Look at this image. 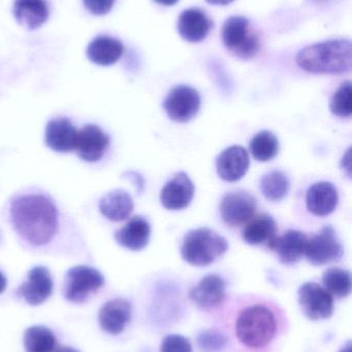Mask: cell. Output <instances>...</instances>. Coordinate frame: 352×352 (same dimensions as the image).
Wrapping results in <instances>:
<instances>
[{"instance_id":"cell-13","label":"cell","mask_w":352,"mask_h":352,"mask_svg":"<svg viewBox=\"0 0 352 352\" xmlns=\"http://www.w3.org/2000/svg\"><path fill=\"white\" fill-rule=\"evenodd\" d=\"M53 293V279L48 268L37 266L28 273V278L25 281L18 294L24 298L27 303L32 306L39 305L47 301Z\"/></svg>"},{"instance_id":"cell-11","label":"cell","mask_w":352,"mask_h":352,"mask_svg":"<svg viewBox=\"0 0 352 352\" xmlns=\"http://www.w3.org/2000/svg\"><path fill=\"white\" fill-rule=\"evenodd\" d=\"M109 144V136L97 125L89 124L78 131L76 151L85 162L94 163L101 160Z\"/></svg>"},{"instance_id":"cell-12","label":"cell","mask_w":352,"mask_h":352,"mask_svg":"<svg viewBox=\"0 0 352 352\" xmlns=\"http://www.w3.org/2000/svg\"><path fill=\"white\" fill-rule=\"evenodd\" d=\"M194 196V182L186 173H179L163 186L161 202L167 210H182L191 203Z\"/></svg>"},{"instance_id":"cell-28","label":"cell","mask_w":352,"mask_h":352,"mask_svg":"<svg viewBox=\"0 0 352 352\" xmlns=\"http://www.w3.org/2000/svg\"><path fill=\"white\" fill-rule=\"evenodd\" d=\"M24 346L27 352H53L55 335L45 327H30L25 331Z\"/></svg>"},{"instance_id":"cell-35","label":"cell","mask_w":352,"mask_h":352,"mask_svg":"<svg viewBox=\"0 0 352 352\" xmlns=\"http://www.w3.org/2000/svg\"><path fill=\"white\" fill-rule=\"evenodd\" d=\"M341 165H342L343 170L346 173L347 176L351 177V148H349L346 151V154L343 156Z\"/></svg>"},{"instance_id":"cell-27","label":"cell","mask_w":352,"mask_h":352,"mask_svg":"<svg viewBox=\"0 0 352 352\" xmlns=\"http://www.w3.org/2000/svg\"><path fill=\"white\" fill-rule=\"evenodd\" d=\"M250 153L258 162H268L279 153V142L276 136L268 130L258 132L250 140Z\"/></svg>"},{"instance_id":"cell-16","label":"cell","mask_w":352,"mask_h":352,"mask_svg":"<svg viewBox=\"0 0 352 352\" xmlns=\"http://www.w3.org/2000/svg\"><path fill=\"white\" fill-rule=\"evenodd\" d=\"M78 130L66 118L51 120L45 127V142L54 152L68 153L76 150Z\"/></svg>"},{"instance_id":"cell-23","label":"cell","mask_w":352,"mask_h":352,"mask_svg":"<svg viewBox=\"0 0 352 352\" xmlns=\"http://www.w3.org/2000/svg\"><path fill=\"white\" fill-rule=\"evenodd\" d=\"M134 200L126 190H114L107 192L99 201V210L105 219L122 221L134 210Z\"/></svg>"},{"instance_id":"cell-37","label":"cell","mask_w":352,"mask_h":352,"mask_svg":"<svg viewBox=\"0 0 352 352\" xmlns=\"http://www.w3.org/2000/svg\"><path fill=\"white\" fill-rule=\"evenodd\" d=\"M6 285H8L6 277L4 276L3 273L0 272V294H2L6 291Z\"/></svg>"},{"instance_id":"cell-33","label":"cell","mask_w":352,"mask_h":352,"mask_svg":"<svg viewBox=\"0 0 352 352\" xmlns=\"http://www.w3.org/2000/svg\"><path fill=\"white\" fill-rule=\"evenodd\" d=\"M83 1L91 14L103 16L111 12L115 0H83Z\"/></svg>"},{"instance_id":"cell-36","label":"cell","mask_w":352,"mask_h":352,"mask_svg":"<svg viewBox=\"0 0 352 352\" xmlns=\"http://www.w3.org/2000/svg\"><path fill=\"white\" fill-rule=\"evenodd\" d=\"M208 3L214 4V6H227L235 0H206Z\"/></svg>"},{"instance_id":"cell-38","label":"cell","mask_w":352,"mask_h":352,"mask_svg":"<svg viewBox=\"0 0 352 352\" xmlns=\"http://www.w3.org/2000/svg\"><path fill=\"white\" fill-rule=\"evenodd\" d=\"M155 2H157L158 4H161V6H175L179 0H154Z\"/></svg>"},{"instance_id":"cell-5","label":"cell","mask_w":352,"mask_h":352,"mask_svg":"<svg viewBox=\"0 0 352 352\" xmlns=\"http://www.w3.org/2000/svg\"><path fill=\"white\" fill-rule=\"evenodd\" d=\"M222 41L229 51L244 60L253 58L260 49L258 34L252 30L249 20L244 16H231L225 21Z\"/></svg>"},{"instance_id":"cell-31","label":"cell","mask_w":352,"mask_h":352,"mask_svg":"<svg viewBox=\"0 0 352 352\" xmlns=\"http://www.w3.org/2000/svg\"><path fill=\"white\" fill-rule=\"evenodd\" d=\"M198 345L202 352H221L227 347V338L218 331H203L198 335Z\"/></svg>"},{"instance_id":"cell-15","label":"cell","mask_w":352,"mask_h":352,"mask_svg":"<svg viewBox=\"0 0 352 352\" xmlns=\"http://www.w3.org/2000/svg\"><path fill=\"white\" fill-rule=\"evenodd\" d=\"M308 240L309 238L303 232L289 230L282 236H276L268 246L276 252L281 263L293 265L303 258Z\"/></svg>"},{"instance_id":"cell-25","label":"cell","mask_w":352,"mask_h":352,"mask_svg":"<svg viewBox=\"0 0 352 352\" xmlns=\"http://www.w3.org/2000/svg\"><path fill=\"white\" fill-rule=\"evenodd\" d=\"M277 234V223L271 215L262 213L250 219L243 230L244 241L250 245L270 243Z\"/></svg>"},{"instance_id":"cell-26","label":"cell","mask_w":352,"mask_h":352,"mask_svg":"<svg viewBox=\"0 0 352 352\" xmlns=\"http://www.w3.org/2000/svg\"><path fill=\"white\" fill-rule=\"evenodd\" d=\"M291 182L289 176L282 171L275 170L267 173L260 179V190L265 198L273 202H278L289 195Z\"/></svg>"},{"instance_id":"cell-29","label":"cell","mask_w":352,"mask_h":352,"mask_svg":"<svg viewBox=\"0 0 352 352\" xmlns=\"http://www.w3.org/2000/svg\"><path fill=\"white\" fill-rule=\"evenodd\" d=\"M324 289L337 298H346L351 295L352 281L349 271L341 268L328 269L322 276Z\"/></svg>"},{"instance_id":"cell-3","label":"cell","mask_w":352,"mask_h":352,"mask_svg":"<svg viewBox=\"0 0 352 352\" xmlns=\"http://www.w3.org/2000/svg\"><path fill=\"white\" fill-rule=\"evenodd\" d=\"M277 331V320L267 306L253 305L244 309L236 322V334L244 346L262 349L272 342Z\"/></svg>"},{"instance_id":"cell-9","label":"cell","mask_w":352,"mask_h":352,"mask_svg":"<svg viewBox=\"0 0 352 352\" xmlns=\"http://www.w3.org/2000/svg\"><path fill=\"white\" fill-rule=\"evenodd\" d=\"M299 304L302 311L311 320H327L334 311L333 296L315 283H306L300 287Z\"/></svg>"},{"instance_id":"cell-19","label":"cell","mask_w":352,"mask_h":352,"mask_svg":"<svg viewBox=\"0 0 352 352\" xmlns=\"http://www.w3.org/2000/svg\"><path fill=\"white\" fill-rule=\"evenodd\" d=\"M212 22L200 8H188L180 14L178 31L189 43H200L208 36Z\"/></svg>"},{"instance_id":"cell-40","label":"cell","mask_w":352,"mask_h":352,"mask_svg":"<svg viewBox=\"0 0 352 352\" xmlns=\"http://www.w3.org/2000/svg\"><path fill=\"white\" fill-rule=\"evenodd\" d=\"M55 352H79L76 351L74 349H72V347H60Z\"/></svg>"},{"instance_id":"cell-1","label":"cell","mask_w":352,"mask_h":352,"mask_svg":"<svg viewBox=\"0 0 352 352\" xmlns=\"http://www.w3.org/2000/svg\"><path fill=\"white\" fill-rule=\"evenodd\" d=\"M10 217L17 233L31 245H45L57 233V208L43 195H23L14 199L10 205Z\"/></svg>"},{"instance_id":"cell-21","label":"cell","mask_w":352,"mask_h":352,"mask_svg":"<svg viewBox=\"0 0 352 352\" xmlns=\"http://www.w3.org/2000/svg\"><path fill=\"white\" fill-rule=\"evenodd\" d=\"M151 236V226L146 219L134 217L115 233L118 244L132 250L140 252L148 245Z\"/></svg>"},{"instance_id":"cell-32","label":"cell","mask_w":352,"mask_h":352,"mask_svg":"<svg viewBox=\"0 0 352 352\" xmlns=\"http://www.w3.org/2000/svg\"><path fill=\"white\" fill-rule=\"evenodd\" d=\"M161 352H192L191 343L181 335H169L161 343Z\"/></svg>"},{"instance_id":"cell-34","label":"cell","mask_w":352,"mask_h":352,"mask_svg":"<svg viewBox=\"0 0 352 352\" xmlns=\"http://www.w3.org/2000/svg\"><path fill=\"white\" fill-rule=\"evenodd\" d=\"M124 176L134 182V186H136L138 192H142L143 190H144L145 182L142 175H138V173H134V171H127V173H124Z\"/></svg>"},{"instance_id":"cell-17","label":"cell","mask_w":352,"mask_h":352,"mask_svg":"<svg viewBox=\"0 0 352 352\" xmlns=\"http://www.w3.org/2000/svg\"><path fill=\"white\" fill-rule=\"evenodd\" d=\"M339 202L336 186L329 182H316L308 188L306 206L316 217H327L334 212Z\"/></svg>"},{"instance_id":"cell-4","label":"cell","mask_w":352,"mask_h":352,"mask_svg":"<svg viewBox=\"0 0 352 352\" xmlns=\"http://www.w3.org/2000/svg\"><path fill=\"white\" fill-rule=\"evenodd\" d=\"M229 250V243L210 228L191 230L186 234L181 248L182 258L196 267L209 266Z\"/></svg>"},{"instance_id":"cell-22","label":"cell","mask_w":352,"mask_h":352,"mask_svg":"<svg viewBox=\"0 0 352 352\" xmlns=\"http://www.w3.org/2000/svg\"><path fill=\"white\" fill-rule=\"evenodd\" d=\"M124 47L121 41L111 36L95 37L87 47V57L91 62L101 66L115 64L123 55Z\"/></svg>"},{"instance_id":"cell-6","label":"cell","mask_w":352,"mask_h":352,"mask_svg":"<svg viewBox=\"0 0 352 352\" xmlns=\"http://www.w3.org/2000/svg\"><path fill=\"white\" fill-rule=\"evenodd\" d=\"M105 285L103 274L89 266H76L66 273L64 297L72 303H83L90 294Z\"/></svg>"},{"instance_id":"cell-8","label":"cell","mask_w":352,"mask_h":352,"mask_svg":"<svg viewBox=\"0 0 352 352\" xmlns=\"http://www.w3.org/2000/svg\"><path fill=\"white\" fill-rule=\"evenodd\" d=\"M163 107L169 119L178 123H187L200 111V93L189 86L175 87L165 97Z\"/></svg>"},{"instance_id":"cell-39","label":"cell","mask_w":352,"mask_h":352,"mask_svg":"<svg viewBox=\"0 0 352 352\" xmlns=\"http://www.w3.org/2000/svg\"><path fill=\"white\" fill-rule=\"evenodd\" d=\"M339 352H352V343L351 341H349L346 344L344 345L342 349Z\"/></svg>"},{"instance_id":"cell-18","label":"cell","mask_w":352,"mask_h":352,"mask_svg":"<svg viewBox=\"0 0 352 352\" xmlns=\"http://www.w3.org/2000/svg\"><path fill=\"white\" fill-rule=\"evenodd\" d=\"M225 281L218 275L205 276L189 292V298L198 307L212 308L222 303L225 298Z\"/></svg>"},{"instance_id":"cell-2","label":"cell","mask_w":352,"mask_h":352,"mask_svg":"<svg viewBox=\"0 0 352 352\" xmlns=\"http://www.w3.org/2000/svg\"><path fill=\"white\" fill-rule=\"evenodd\" d=\"M300 68L316 74H341L351 72L352 47L349 39H331L308 45L296 58Z\"/></svg>"},{"instance_id":"cell-14","label":"cell","mask_w":352,"mask_h":352,"mask_svg":"<svg viewBox=\"0 0 352 352\" xmlns=\"http://www.w3.org/2000/svg\"><path fill=\"white\" fill-rule=\"evenodd\" d=\"M249 165V156L243 146H229L217 157V173L225 182H239L247 173Z\"/></svg>"},{"instance_id":"cell-30","label":"cell","mask_w":352,"mask_h":352,"mask_svg":"<svg viewBox=\"0 0 352 352\" xmlns=\"http://www.w3.org/2000/svg\"><path fill=\"white\" fill-rule=\"evenodd\" d=\"M330 109L333 115L339 118H351L352 113L351 82H343L338 90L333 95L330 102Z\"/></svg>"},{"instance_id":"cell-20","label":"cell","mask_w":352,"mask_h":352,"mask_svg":"<svg viewBox=\"0 0 352 352\" xmlns=\"http://www.w3.org/2000/svg\"><path fill=\"white\" fill-rule=\"evenodd\" d=\"M99 324L105 332L119 335L132 318V305L125 299L107 302L99 311Z\"/></svg>"},{"instance_id":"cell-7","label":"cell","mask_w":352,"mask_h":352,"mask_svg":"<svg viewBox=\"0 0 352 352\" xmlns=\"http://www.w3.org/2000/svg\"><path fill=\"white\" fill-rule=\"evenodd\" d=\"M344 248L332 226L322 228L320 233L308 240L305 256L308 262L314 266H324L340 260Z\"/></svg>"},{"instance_id":"cell-10","label":"cell","mask_w":352,"mask_h":352,"mask_svg":"<svg viewBox=\"0 0 352 352\" xmlns=\"http://www.w3.org/2000/svg\"><path fill=\"white\" fill-rule=\"evenodd\" d=\"M256 209V199L246 192H231L221 201V217L231 227L247 223L254 217Z\"/></svg>"},{"instance_id":"cell-24","label":"cell","mask_w":352,"mask_h":352,"mask_svg":"<svg viewBox=\"0 0 352 352\" xmlns=\"http://www.w3.org/2000/svg\"><path fill=\"white\" fill-rule=\"evenodd\" d=\"M49 14L45 0H16L14 3V18L31 30L39 28L48 20Z\"/></svg>"}]
</instances>
